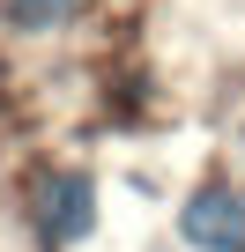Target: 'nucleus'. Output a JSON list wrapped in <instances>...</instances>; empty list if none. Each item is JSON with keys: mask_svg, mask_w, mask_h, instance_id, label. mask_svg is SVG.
<instances>
[{"mask_svg": "<svg viewBox=\"0 0 245 252\" xmlns=\"http://www.w3.org/2000/svg\"><path fill=\"white\" fill-rule=\"evenodd\" d=\"M74 8H82V0H8L15 30H52V23H67Z\"/></svg>", "mask_w": 245, "mask_h": 252, "instance_id": "obj_3", "label": "nucleus"}, {"mask_svg": "<svg viewBox=\"0 0 245 252\" xmlns=\"http://www.w3.org/2000/svg\"><path fill=\"white\" fill-rule=\"evenodd\" d=\"M178 230H186V245H201V252H245V200H238L230 186H201V193L186 200Z\"/></svg>", "mask_w": 245, "mask_h": 252, "instance_id": "obj_2", "label": "nucleus"}, {"mask_svg": "<svg viewBox=\"0 0 245 252\" xmlns=\"http://www.w3.org/2000/svg\"><path fill=\"white\" fill-rule=\"evenodd\" d=\"M89 222H97V186H89V171H52V178L37 186V230H45L52 245H74Z\"/></svg>", "mask_w": 245, "mask_h": 252, "instance_id": "obj_1", "label": "nucleus"}]
</instances>
